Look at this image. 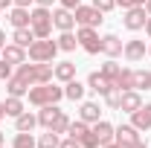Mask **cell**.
I'll use <instances>...</instances> for the list:
<instances>
[{"label":"cell","mask_w":151,"mask_h":148,"mask_svg":"<svg viewBox=\"0 0 151 148\" xmlns=\"http://www.w3.org/2000/svg\"><path fill=\"white\" fill-rule=\"evenodd\" d=\"M38 125L47 131H55V134H67L70 128V116L61 111L58 105H44L41 113H38Z\"/></svg>","instance_id":"obj_1"},{"label":"cell","mask_w":151,"mask_h":148,"mask_svg":"<svg viewBox=\"0 0 151 148\" xmlns=\"http://www.w3.org/2000/svg\"><path fill=\"white\" fill-rule=\"evenodd\" d=\"M64 99V87H55V84H35V87H29V102L35 105V108H44V105H58Z\"/></svg>","instance_id":"obj_2"},{"label":"cell","mask_w":151,"mask_h":148,"mask_svg":"<svg viewBox=\"0 0 151 148\" xmlns=\"http://www.w3.org/2000/svg\"><path fill=\"white\" fill-rule=\"evenodd\" d=\"M29 29L35 32V38H50L52 32V12L47 6H38L29 12Z\"/></svg>","instance_id":"obj_3"},{"label":"cell","mask_w":151,"mask_h":148,"mask_svg":"<svg viewBox=\"0 0 151 148\" xmlns=\"http://www.w3.org/2000/svg\"><path fill=\"white\" fill-rule=\"evenodd\" d=\"M55 52H58V44L50 41V38H35L29 44V58L32 61H52Z\"/></svg>","instance_id":"obj_4"},{"label":"cell","mask_w":151,"mask_h":148,"mask_svg":"<svg viewBox=\"0 0 151 148\" xmlns=\"http://www.w3.org/2000/svg\"><path fill=\"white\" fill-rule=\"evenodd\" d=\"M76 38H78V47H81L84 52H90V55L102 52V38L96 35L93 26H81V29L76 32Z\"/></svg>","instance_id":"obj_5"},{"label":"cell","mask_w":151,"mask_h":148,"mask_svg":"<svg viewBox=\"0 0 151 148\" xmlns=\"http://www.w3.org/2000/svg\"><path fill=\"white\" fill-rule=\"evenodd\" d=\"M73 15H76V23H78V26H93L96 29V26L102 23V12L96 9L93 3H90V6H76Z\"/></svg>","instance_id":"obj_6"},{"label":"cell","mask_w":151,"mask_h":148,"mask_svg":"<svg viewBox=\"0 0 151 148\" xmlns=\"http://www.w3.org/2000/svg\"><path fill=\"white\" fill-rule=\"evenodd\" d=\"M137 139H139V131L134 128V125H119V128H113V142H119L122 148H131Z\"/></svg>","instance_id":"obj_7"},{"label":"cell","mask_w":151,"mask_h":148,"mask_svg":"<svg viewBox=\"0 0 151 148\" xmlns=\"http://www.w3.org/2000/svg\"><path fill=\"white\" fill-rule=\"evenodd\" d=\"M145 20H148V15H145V9H142V6L125 9V26H128L131 32H137V29H145Z\"/></svg>","instance_id":"obj_8"},{"label":"cell","mask_w":151,"mask_h":148,"mask_svg":"<svg viewBox=\"0 0 151 148\" xmlns=\"http://www.w3.org/2000/svg\"><path fill=\"white\" fill-rule=\"evenodd\" d=\"M52 26H58L61 32H73V26H76V15H73V9H55L52 12Z\"/></svg>","instance_id":"obj_9"},{"label":"cell","mask_w":151,"mask_h":148,"mask_svg":"<svg viewBox=\"0 0 151 148\" xmlns=\"http://www.w3.org/2000/svg\"><path fill=\"white\" fill-rule=\"evenodd\" d=\"M142 108V96H139V90H125L122 96H119V111L125 113H134Z\"/></svg>","instance_id":"obj_10"},{"label":"cell","mask_w":151,"mask_h":148,"mask_svg":"<svg viewBox=\"0 0 151 148\" xmlns=\"http://www.w3.org/2000/svg\"><path fill=\"white\" fill-rule=\"evenodd\" d=\"M131 125L137 131H148L151 128V105H142L139 111L131 113Z\"/></svg>","instance_id":"obj_11"},{"label":"cell","mask_w":151,"mask_h":148,"mask_svg":"<svg viewBox=\"0 0 151 148\" xmlns=\"http://www.w3.org/2000/svg\"><path fill=\"white\" fill-rule=\"evenodd\" d=\"M145 52H148L145 41H128V44H125V50H122V55L128 58V61H142Z\"/></svg>","instance_id":"obj_12"},{"label":"cell","mask_w":151,"mask_h":148,"mask_svg":"<svg viewBox=\"0 0 151 148\" xmlns=\"http://www.w3.org/2000/svg\"><path fill=\"white\" fill-rule=\"evenodd\" d=\"M90 131L96 134L99 145H108V142H113V125H111V122L99 119V122H93V128H90Z\"/></svg>","instance_id":"obj_13"},{"label":"cell","mask_w":151,"mask_h":148,"mask_svg":"<svg viewBox=\"0 0 151 148\" xmlns=\"http://www.w3.org/2000/svg\"><path fill=\"white\" fill-rule=\"evenodd\" d=\"M122 50H125V44H122L116 35H105V38H102V52H105L108 58L122 55Z\"/></svg>","instance_id":"obj_14"},{"label":"cell","mask_w":151,"mask_h":148,"mask_svg":"<svg viewBox=\"0 0 151 148\" xmlns=\"http://www.w3.org/2000/svg\"><path fill=\"white\" fill-rule=\"evenodd\" d=\"M0 58H3V61H9V64H23V61H26V50L18 47V44H9V47H3Z\"/></svg>","instance_id":"obj_15"},{"label":"cell","mask_w":151,"mask_h":148,"mask_svg":"<svg viewBox=\"0 0 151 148\" xmlns=\"http://www.w3.org/2000/svg\"><path fill=\"white\" fill-rule=\"evenodd\" d=\"M87 87H90L93 93H99V96H105L108 90H113V84L102 73H90V75H87Z\"/></svg>","instance_id":"obj_16"},{"label":"cell","mask_w":151,"mask_h":148,"mask_svg":"<svg viewBox=\"0 0 151 148\" xmlns=\"http://www.w3.org/2000/svg\"><path fill=\"white\" fill-rule=\"evenodd\" d=\"M52 75H55L58 81L67 84V81H73V78H76V64H73V61H61V64L52 67Z\"/></svg>","instance_id":"obj_17"},{"label":"cell","mask_w":151,"mask_h":148,"mask_svg":"<svg viewBox=\"0 0 151 148\" xmlns=\"http://www.w3.org/2000/svg\"><path fill=\"white\" fill-rule=\"evenodd\" d=\"M113 90H119V93L134 90V70L122 67V70H119V75H116V81H113Z\"/></svg>","instance_id":"obj_18"},{"label":"cell","mask_w":151,"mask_h":148,"mask_svg":"<svg viewBox=\"0 0 151 148\" xmlns=\"http://www.w3.org/2000/svg\"><path fill=\"white\" fill-rule=\"evenodd\" d=\"M9 23H12L15 29H23V26H29V9H23V6H15V9H12V15H9Z\"/></svg>","instance_id":"obj_19"},{"label":"cell","mask_w":151,"mask_h":148,"mask_svg":"<svg viewBox=\"0 0 151 148\" xmlns=\"http://www.w3.org/2000/svg\"><path fill=\"white\" fill-rule=\"evenodd\" d=\"M78 116H81L87 125L99 122V105H96V102H81V111H78Z\"/></svg>","instance_id":"obj_20"},{"label":"cell","mask_w":151,"mask_h":148,"mask_svg":"<svg viewBox=\"0 0 151 148\" xmlns=\"http://www.w3.org/2000/svg\"><path fill=\"white\" fill-rule=\"evenodd\" d=\"M84 90H87V87H84V84H78L76 78L64 84V96H67V99H73V102H81V99H84Z\"/></svg>","instance_id":"obj_21"},{"label":"cell","mask_w":151,"mask_h":148,"mask_svg":"<svg viewBox=\"0 0 151 148\" xmlns=\"http://www.w3.org/2000/svg\"><path fill=\"white\" fill-rule=\"evenodd\" d=\"M12 41H15L18 47H23V50H26V47H29V44L35 41V32H32L29 26H23V29H15V35H12Z\"/></svg>","instance_id":"obj_22"},{"label":"cell","mask_w":151,"mask_h":148,"mask_svg":"<svg viewBox=\"0 0 151 148\" xmlns=\"http://www.w3.org/2000/svg\"><path fill=\"white\" fill-rule=\"evenodd\" d=\"M134 90H151V73L148 70H134Z\"/></svg>","instance_id":"obj_23"},{"label":"cell","mask_w":151,"mask_h":148,"mask_svg":"<svg viewBox=\"0 0 151 148\" xmlns=\"http://www.w3.org/2000/svg\"><path fill=\"white\" fill-rule=\"evenodd\" d=\"M12 148H38V142L32 139V131H18V137H15Z\"/></svg>","instance_id":"obj_24"},{"label":"cell","mask_w":151,"mask_h":148,"mask_svg":"<svg viewBox=\"0 0 151 148\" xmlns=\"http://www.w3.org/2000/svg\"><path fill=\"white\" fill-rule=\"evenodd\" d=\"M55 44H58V50H64V52H73L76 47H78V38H76L73 32H61V38H58Z\"/></svg>","instance_id":"obj_25"},{"label":"cell","mask_w":151,"mask_h":148,"mask_svg":"<svg viewBox=\"0 0 151 148\" xmlns=\"http://www.w3.org/2000/svg\"><path fill=\"white\" fill-rule=\"evenodd\" d=\"M58 145H61V134H55V131H47L38 139V148H58Z\"/></svg>","instance_id":"obj_26"},{"label":"cell","mask_w":151,"mask_h":148,"mask_svg":"<svg viewBox=\"0 0 151 148\" xmlns=\"http://www.w3.org/2000/svg\"><path fill=\"white\" fill-rule=\"evenodd\" d=\"M3 105H6V116H15V119H18L20 113H23V102H20V96H9Z\"/></svg>","instance_id":"obj_27"},{"label":"cell","mask_w":151,"mask_h":148,"mask_svg":"<svg viewBox=\"0 0 151 148\" xmlns=\"http://www.w3.org/2000/svg\"><path fill=\"white\" fill-rule=\"evenodd\" d=\"M35 125H38V116H32V113H26V111L15 119V128H18V131H32Z\"/></svg>","instance_id":"obj_28"},{"label":"cell","mask_w":151,"mask_h":148,"mask_svg":"<svg viewBox=\"0 0 151 148\" xmlns=\"http://www.w3.org/2000/svg\"><path fill=\"white\" fill-rule=\"evenodd\" d=\"M119 70H122V67H119L113 58H108V61L102 64V70H99V73H102V75H105V78H108V81L113 84V81H116V75H119Z\"/></svg>","instance_id":"obj_29"},{"label":"cell","mask_w":151,"mask_h":148,"mask_svg":"<svg viewBox=\"0 0 151 148\" xmlns=\"http://www.w3.org/2000/svg\"><path fill=\"white\" fill-rule=\"evenodd\" d=\"M87 131H90V128H87V122H84V119H78V122H70L67 134H70V137H76V139H81Z\"/></svg>","instance_id":"obj_30"},{"label":"cell","mask_w":151,"mask_h":148,"mask_svg":"<svg viewBox=\"0 0 151 148\" xmlns=\"http://www.w3.org/2000/svg\"><path fill=\"white\" fill-rule=\"evenodd\" d=\"M119 96H122L119 90H108V93H105V102H108V108L119 111Z\"/></svg>","instance_id":"obj_31"},{"label":"cell","mask_w":151,"mask_h":148,"mask_svg":"<svg viewBox=\"0 0 151 148\" xmlns=\"http://www.w3.org/2000/svg\"><path fill=\"white\" fill-rule=\"evenodd\" d=\"M78 142H81V148H99V139H96V134H93V131H87V134H84Z\"/></svg>","instance_id":"obj_32"},{"label":"cell","mask_w":151,"mask_h":148,"mask_svg":"<svg viewBox=\"0 0 151 148\" xmlns=\"http://www.w3.org/2000/svg\"><path fill=\"white\" fill-rule=\"evenodd\" d=\"M9 78H12V64L0 58V81H9Z\"/></svg>","instance_id":"obj_33"},{"label":"cell","mask_w":151,"mask_h":148,"mask_svg":"<svg viewBox=\"0 0 151 148\" xmlns=\"http://www.w3.org/2000/svg\"><path fill=\"white\" fill-rule=\"evenodd\" d=\"M93 6L102 12V15H105V12H111L113 6H116V0H93Z\"/></svg>","instance_id":"obj_34"},{"label":"cell","mask_w":151,"mask_h":148,"mask_svg":"<svg viewBox=\"0 0 151 148\" xmlns=\"http://www.w3.org/2000/svg\"><path fill=\"white\" fill-rule=\"evenodd\" d=\"M58 148H81V142L76 139V137H67V139H61V145Z\"/></svg>","instance_id":"obj_35"},{"label":"cell","mask_w":151,"mask_h":148,"mask_svg":"<svg viewBox=\"0 0 151 148\" xmlns=\"http://www.w3.org/2000/svg\"><path fill=\"white\" fill-rule=\"evenodd\" d=\"M145 0H116V6H122V9H134V6H142Z\"/></svg>","instance_id":"obj_36"},{"label":"cell","mask_w":151,"mask_h":148,"mask_svg":"<svg viewBox=\"0 0 151 148\" xmlns=\"http://www.w3.org/2000/svg\"><path fill=\"white\" fill-rule=\"evenodd\" d=\"M61 6L64 9H76V6H81V0H61Z\"/></svg>","instance_id":"obj_37"},{"label":"cell","mask_w":151,"mask_h":148,"mask_svg":"<svg viewBox=\"0 0 151 148\" xmlns=\"http://www.w3.org/2000/svg\"><path fill=\"white\" fill-rule=\"evenodd\" d=\"M12 3H15V6H23V9H29V3H32V0H12Z\"/></svg>","instance_id":"obj_38"},{"label":"cell","mask_w":151,"mask_h":148,"mask_svg":"<svg viewBox=\"0 0 151 148\" xmlns=\"http://www.w3.org/2000/svg\"><path fill=\"white\" fill-rule=\"evenodd\" d=\"M38 6H47V9H50V6H52V3H55V0H35Z\"/></svg>","instance_id":"obj_39"},{"label":"cell","mask_w":151,"mask_h":148,"mask_svg":"<svg viewBox=\"0 0 151 148\" xmlns=\"http://www.w3.org/2000/svg\"><path fill=\"white\" fill-rule=\"evenodd\" d=\"M142 9H145V15L151 18V0H145V3H142Z\"/></svg>","instance_id":"obj_40"},{"label":"cell","mask_w":151,"mask_h":148,"mask_svg":"<svg viewBox=\"0 0 151 148\" xmlns=\"http://www.w3.org/2000/svg\"><path fill=\"white\" fill-rule=\"evenodd\" d=\"M131 148H148V145H145V142H142V139H137V142H134Z\"/></svg>","instance_id":"obj_41"},{"label":"cell","mask_w":151,"mask_h":148,"mask_svg":"<svg viewBox=\"0 0 151 148\" xmlns=\"http://www.w3.org/2000/svg\"><path fill=\"white\" fill-rule=\"evenodd\" d=\"M99 148H122L119 142H108V145H99Z\"/></svg>","instance_id":"obj_42"},{"label":"cell","mask_w":151,"mask_h":148,"mask_svg":"<svg viewBox=\"0 0 151 148\" xmlns=\"http://www.w3.org/2000/svg\"><path fill=\"white\" fill-rule=\"evenodd\" d=\"M0 47H6V32L0 29Z\"/></svg>","instance_id":"obj_43"},{"label":"cell","mask_w":151,"mask_h":148,"mask_svg":"<svg viewBox=\"0 0 151 148\" xmlns=\"http://www.w3.org/2000/svg\"><path fill=\"white\" fill-rule=\"evenodd\" d=\"M145 32H148V38H151V18L145 20Z\"/></svg>","instance_id":"obj_44"},{"label":"cell","mask_w":151,"mask_h":148,"mask_svg":"<svg viewBox=\"0 0 151 148\" xmlns=\"http://www.w3.org/2000/svg\"><path fill=\"white\" fill-rule=\"evenodd\" d=\"M3 116H6V105L0 102V119H3Z\"/></svg>","instance_id":"obj_45"},{"label":"cell","mask_w":151,"mask_h":148,"mask_svg":"<svg viewBox=\"0 0 151 148\" xmlns=\"http://www.w3.org/2000/svg\"><path fill=\"white\" fill-rule=\"evenodd\" d=\"M9 3H12V0H0V9H6V6H9Z\"/></svg>","instance_id":"obj_46"},{"label":"cell","mask_w":151,"mask_h":148,"mask_svg":"<svg viewBox=\"0 0 151 148\" xmlns=\"http://www.w3.org/2000/svg\"><path fill=\"white\" fill-rule=\"evenodd\" d=\"M0 145H6V134L3 131H0Z\"/></svg>","instance_id":"obj_47"},{"label":"cell","mask_w":151,"mask_h":148,"mask_svg":"<svg viewBox=\"0 0 151 148\" xmlns=\"http://www.w3.org/2000/svg\"><path fill=\"white\" fill-rule=\"evenodd\" d=\"M148 55H151V47H148Z\"/></svg>","instance_id":"obj_48"},{"label":"cell","mask_w":151,"mask_h":148,"mask_svg":"<svg viewBox=\"0 0 151 148\" xmlns=\"http://www.w3.org/2000/svg\"><path fill=\"white\" fill-rule=\"evenodd\" d=\"M0 52H3V47H0Z\"/></svg>","instance_id":"obj_49"},{"label":"cell","mask_w":151,"mask_h":148,"mask_svg":"<svg viewBox=\"0 0 151 148\" xmlns=\"http://www.w3.org/2000/svg\"><path fill=\"white\" fill-rule=\"evenodd\" d=\"M0 148H6V145H0Z\"/></svg>","instance_id":"obj_50"},{"label":"cell","mask_w":151,"mask_h":148,"mask_svg":"<svg viewBox=\"0 0 151 148\" xmlns=\"http://www.w3.org/2000/svg\"><path fill=\"white\" fill-rule=\"evenodd\" d=\"M0 12H3V9H0Z\"/></svg>","instance_id":"obj_51"}]
</instances>
